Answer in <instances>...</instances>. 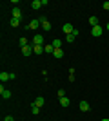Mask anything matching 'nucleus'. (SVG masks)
I'll use <instances>...</instances> for the list:
<instances>
[{
    "mask_svg": "<svg viewBox=\"0 0 109 121\" xmlns=\"http://www.w3.org/2000/svg\"><path fill=\"white\" fill-rule=\"evenodd\" d=\"M38 20H40V25H42V29H44V31H51V22L47 20L46 16H40Z\"/></svg>",
    "mask_w": 109,
    "mask_h": 121,
    "instance_id": "1",
    "label": "nucleus"
},
{
    "mask_svg": "<svg viewBox=\"0 0 109 121\" xmlns=\"http://www.w3.org/2000/svg\"><path fill=\"white\" fill-rule=\"evenodd\" d=\"M91 35H93V36H96V38H98V36H102V35H104V27H102V25L91 27Z\"/></svg>",
    "mask_w": 109,
    "mask_h": 121,
    "instance_id": "2",
    "label": "nucleus"
},
{
    "mask_svg": "<svg viewBox=\"0 0 109 121\" xmlns=\"http://www.w3.org/2000/svg\"><path fill=\"white\" fill-rule=\"evenodd\" d=\"M62 31H64V35H71L73 31H75V27H73V24H69V22H67V24L62 25Z\"/></svg>",
    "mask_w": 109,
    "mask_h": 121,
    "instance_id": "3",
    "label": "nucleus"
},
{
    "mask_svg": "<svg viewBox=\"0 0 109 121\" xmlns=\"http://www.w3.org/2000/svg\"><path fill=\"white\" fill-rule=\"evenodd\" d=\"M33 45H46V43H44V36H42V35H35V38H33Z\"/></svg>",
    "mask_w": 109,
    "mask_h": 121,
    "instance_id": "4",
    "label": "nucleus"
},
{
    "mask_svg": "<svg viewBox=\"0 0 109 121\" xmlns=\"http://www.w3.org/2000/svg\"><path fill=\"white\" fill-rule=\"evenodd\" d=\"M0 94H2V98H4V99H9V98H11V91L4 89V85L0 87Z\"/></svg>",
    "mask_w": 109,
    "mask_h": 121,
    "instance_id": "5",
    "label": "nucleus"
},
{
    "mask_svg": "<svg viewBox=\"0 0 109 121\" xmlns=\"http://www.w3.org/2000/svg\"><path fill=\"white\" fill-rule=\"evenodd\" d=\"M27 27H29V29H33V31H35V29H38V27H42V25H40V20H38V18H36V20H31Z\"/></svg>",
    "mask_w": 109,
    "mask_h": 121,
    "instance_id": "6",
    "label": "nucleus"
},
{
    "mask_svg": "<svg viewBox=\"0 0 109 121\" xmlns=\"http://www.w3.org/2000/svg\"><path fill=\"white\" fill-rule=\"evenodd\" d=\"M22 54H24V56H31L33 54V43H31V45H27V47H24V49H22Z\"/></svg>",
    "mask_w": 109,
    "mask_h": 121,
    "instance_id": "7",
    "label": "nucleus"
},
{
    "mask_svg": "<svg viewBox=\"0 0 109 121\" xmlns=\"http://www.w3.org/2000/svg\"><path fill=\"white\" fill-rule=\"evenodd\" d=\"M11 15H13V18H18V20H20V18H22V11L18 9V7H13Z\"/></svg>",
    "mask_w": 109,
    "mask_h": 121,
    "instance_id": "8",
    "label": "nucleus"
},
{
    "mask_svg": "<svg viewBox=\"0 0 109 121\" xmlns=\"http://www.w3.org/2000/svg\"><path fill=\"white\" fill-rule=\"evenodd\" d=\"M76 35H78V31L75 29V31L71 33V35H67V36H66V40H67L69 43H73V42H75V38H76Z\"/></svg>",
    "mask_w": 109,
    "mask_h": 121,
    "instance_id": "9",
    "label": "nucleus"
},
{
    "mask_svg": "<svg viewBox=\"0 0 109 121\" xmlns=\"http://www.w3.org/2000/svg\"><path fill=\"white\" fill-rule=\"evenodd\" d=\"M44 52H47V54H53V52H55V47H53V43H46V45H44Z\"/></svg>",
    "mask_w": 109,
    "mask_h": 121,
    "instance_id": "10",
    "label": "nucleus"
},
{
    "mask_svg": "<svg viewBox=\"0 0 109 121\" xmlns=\"http://www.w3.org/2000/svg\"><path fill=\"white\" fill-rule=\"evenodd\" d=\"M78 107H80V110H82V112H87L89 108H91L87 101H80V105H78Z\"/></svg>",
    "mask_w": 109,
    "mask_h": 121,
    "instance_id": "11",
    "label": "nucleus"
},
{
    "mask_svg": "<svg viewBox=\"0 0 109 121\" xmlns=\"http://www.w3.org/2000/svg\"><path fill=\"white\" fill-rule=\"evenodd\" d=\"M42 5H44V4H42V0H33V2H31V7H33V9H40Z\"/></svg>",
    "mask_w": 109,
    "mask_h": 121,
    "instance_id": "12",
    "label": "nucleus"
},
{
    "mask_svg": "<svg viewBox=\"0 0 109 121\" xmlns=\"http://www.w3.org/2000/svg\"><path fill=\"white\" fill-rule=\"evenodd\" d=\"M44 103H46V99H44L42 96H38V98L35 99V103H33V105H36V107H44Z\"/></svg>",
    "mask_w": 109,
    "mask_h": 121,
    "instance_id": "13",
    "label": "nucleus"
},
{
    "mask_svg": "<svg viewBox=\"0 0 109 121\" xmlns=\"http://www.w3.org/2000/svg\"><path fill=\"white\" fill-rule=\"evenodd\" d=\"M33 52L35 54H42L44 52V45H33Z\"/></svg>",
    "mask_w": 109,
    "mask_h": 121,
    "instance_id": "14",
    "label": "nucleus"
},
{
    "mask_svg": "<svg viewBox=\"0 0 109 121\" xmlns=\"http://www.w3.org/2000/svg\"><path fill=\"white\" fill-rule=\"evenodd\" d=\"M11 78H9V72H0V81L4 83V81H9Z\"/></svg>",
    "mask_w": 109,
    "mask_h": 121,
    "instance_id": "15",
    "label": "nucleus"
},
{
    "mask_svg": "<svg viewBox=\"0 0 109 121\" xmlns=\"http://www.w3.org/2000/svg\"><path fill=\"white\" fill-rule=\"evenodd\" d=\"M89 25H91V27L100 25V24H98V18H96V16H91V18H89Z\"/></svg>",
    "mask_w": 109,
    "mask_h": 121,
    "instance_id": "16",
    "label": "nucleus"
},
{
    "mask_svg": "<svg viewBox=\"0 0 109 121\" xmlns=\"http://www.w3.org/2000/svg\"><path fill=\"white\" fill-rule=\"evenodd\" d=\"M53 56L60 60V58H64V51H62V49H55V52H53Z\"/></svg>",
    "mask_w": 109,
    "mask_h": 121,
    "instance_id": "17",
    "label": "nucleus"
},
{
    "mask_svg": "<svg viewBox=\"0 0 109 121\" xmlns=\"http://www.w3.org/2000/svg\"><path fill=\"white\" fill-rule=\"evenodd\" d=\"M9 25H11V27H18V25H20V20H18V18H11Z\"/></svg>",
    "mask_w": 109,
    "mask_h": 121,
    "instance_id": "18",
    "label": "nucleus"
},
{
    "mask_svg": "<svg viewBox=\"0 0 109 121\" xmlns=\"http://www.w3.org/2000/svg\"><path fill=\"white\" fill-rule=\"evenodd\" d=\"M69 103H71V101H69V98H66V96L60 98V105H62V107H69Z\"/></svg>",
    "mask_w": 109,
    "mask_h": 121,
    "instance_id": "19",
    "label": "nucleus"
},
{
    "mask_svg": "<svg viewBox=\"0 0 109 121\" xmlns=\"http://www.w3.org/2000/svg\"><path fill=\"white\" fill-rule=\"evenodd\" d=\"M18 45H20V49H24V47H27L29 43H27L26 38H20V40H18Z\"/></svg>",
    "mask_w": 109,
    "mask_h": 121,
    "instance_id": "20",
    "label": "nucleus"
},
{
    "mask_svg": "<svg viewBox=\"0 0 109 121\" xmlns=\"http://www.w3.org/2000/svg\"><path fill=\"white\" fill-rule=\"evenodd\" d=\"M31 112H33V116H36V114L40 112V107H36V105H31Z\"/></svg>",
    "mask_w": 109,
    "mask_h": 121,
    "instance_id": "21",
    "label": "nucleus"
},
{
    "mask_svg": "<svg viewBox=\"0 0 109 121\" xmlns=\"http://www.w3.org/2000/svg\"><path fill=\"white\" fill-rule=\"evenodd\" d=\"M60 45H62L60 40H53V47H55V49H60Z\"/></svg>",
    "mask_w": 109,
    "mask_h": 121,
    "instance_id": "22",
    "label": "nucleus"
},
{
    "mask_svg": "<svg viewBox=\"0 0 109 121\" xmlns=\"http://www.w3.org/2000/svg\"><path fill=\"white\" fill-rule=\"evenodd\" d=\"M57 94H58V99H60V98H64V96H66V91H64V89H60V91H58Z\"/></svg>",
    "mask_w": 109,
    "mask_h": 121,
    "instance_id": "23",
    "label": "nucleus"
},
{
    "mask_svg": "<svg viewBox=\"0 0 109 121\" xmlns=\"http://www.w3.org/2000/svg\"><path fill=\"white\" fill-rule=\"evenodd\" d=\"M4 121H15V117H13V116H5Z\"/></svg>",
    "mask_w": 109,
    "mask_h": 121,
    "instance_id": "24",
    "label": "nucleus"
},
{
    "mask_svg": "<svg viewBox=\"0 0 109 121\" xmlns=\"http://www.w3.org/2000/svg\"><path fill=\"white\" fill-rule=\"evenodd\" d=\"M104 9H105V11H109V2H104Z\"/></svg>",
    "mask_w": 109,
    "mask_h": 121,
    "instance_id": "25",
    "label": "nucleus"
},
{
    "mask_svg": "<svg viewBox=\"0 0 109 121\" xmlns=\"http://www.w3.org/2000/svg\"><path fill=\"white\" fill-rule=\"evenodd\" d=\"M105 29H107V31H109V22H107V25H105Z\"/></svg>",
    "mask_w": 109,
    "mask_h": 121,
    "instance_id": "26",
    "label": "nucleus"
},
{
    "mask_svg": "<svg viewBox=\"0 0 109 121\" xmlns=\"http://www.w3.org/2000/svg\"><path fill=\"white\" fill-rule=\"evenodd\" d=\"M102 121H109V119H107V117H104V119H102Z\"/></svg>",
    "mask_w": 109,
    "mask_h": 121,
    "instance_id": "27",
    "label": "nucleus"
},
{
    "mask_svg": "<svg viewBox=\"0 0 109 121\" xmlns=\"http://www.w3.org/2000/svg\"><path fill=\"white\" fill-rule=\"evenodd\" d=\"M107 99H109V98H107Z\"/></svg>",
    "mask_w": 109,
    "mask_h": 121,
    "instance_id": "28",
    "label": "nucleus"
}]
</instances>
